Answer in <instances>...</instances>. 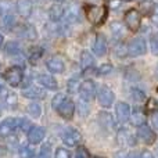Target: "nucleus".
Segmentation results:
<instances>
[{
    "mask_svg": "<svg viewBox=\"0 0 158 158\" xmlns=\"http://www.w3.org/2000/svg\"><path fill=\"white\" fill-rule=\"evenodd\" d=\"M52 106L56 111L60 114V117H63L64 119H72L75 114V104L71 98H68L64 94H56L53 97Z\"/></svg>",
    "mask_w": 158,
    "mask_h": 158,
    "instance_id": "nucleus-1",
    "label": "nucleus"
},
{
    "mask_svg": "<svg viewBox=\"0 0 158 158\" xmlns=\"http://www.w3.org/2000/svg\"><path fill=\"white\" fill-rule=\"evenodd\" d=\"M85 14L89 22H92L93 25H101L107 18L108 8L106 6H86Z\"/></svg>",
    "mask_w": 158,
    "mask_h": 158,
    "instance_id": "nucleus-2",
    "label": "nucleus"
},
{
    "mask_svg": "<svg viewBox=\"0 0 158 158\" xmlns=\"http://www.w3.org/2000/svg\"><path fill=\"white\" fill-rule=\"evenodd\" d=\"M17 129H21V118H7L0 123V136L7 137Z\"/></svg>",
    "mask_w": 158,
    "mask_h": 158,
    "instance_id": "nucleus-3",
    "label": "nucleus"
},
{
    "mask_svg": "<svg viewBox=\"0 0 158 158\" xmlns=\"http://www.w3.org/2000/svg\"><path fill=\"white\" fill-rule=\"evenodd\" d=\"M22 79H24V72L19 67H11L4 72V81L13 87L19 86Z\"/></svg>",
    "mask_w": 158,
    "mask_h": 158,
    "instance_id": "nucleus-4",
    "label": "nucleus"
},
{
    "mask_svg": "<svg viewBox=\"0 0 158 158\" xmlns=\"http://www.w3.org/2000/svg\"><path fill=\"white\" fill-rule=\"evenodd\" d=\"M125 24H126V27H128V29L133 31V32L139 31L140 24H142V14H140L136 8H132V10L126 11Z\"/></svg>",
    "mask_w": 158,
    "mask_h": 158,
    "instance_id": "nucleus-5",
    "label": "nucleus"
},
{
    "mask_svg": "<svg viewBox=\"0 0 158 158\" xmlns=\"http://www.w3.org/2000/svg\"><path fill=\"white\" fill-rule=\"evenodd\" d=\"M147 52V44L143 38H136L128 44V54L137 57V56H143Z\"/></svg>",
    "mask_w": 158,
    "mask_h": 158,
    "instance_id": "nucleus-6",
    "label": "nucleus"
},
{
    "mask_svg": "<svg viewBox=\"0 0 158 158\" xmlns=\"http://www.w3.org/2000/svg\"><path fill=\"white\" fill-rule=\"evenodd\" d=\"M63 142L65 146L68 147H75L79 143L82 142V135L79 133L77 129L74 128H68L67 131H64L63 133Z\"/></svg>",
    "mask_w": 158,
    "mask_h": 158,
    "instance_id": "nucleus-7",
    "label": "nucleus"
},
{
    "mask_svg": "<svg viewBox=\"0 0 158 158\" xmlns=\"http://www.w3.org/2000/svg\"><path fill=\"white\" fill-rule=\"evenodd\" d=\"M79 93H81L82 100L90 101L96 96V85H94V82L90 81V79L83 81L81 83V87H79Z\"/></svg>",
    "mask_w": 158,
    "mask_h": 158,
    "instance_id": "nucleus-8",
    "label": "nucleus"
},
{
    "mask_svg": "<svg viewBox=\"0 0 158 158\" xmlns=\"http://www.w3.org/2000/svg\"><path fill=\"white\" fill-rule=\"evenodd\" d=\"M114 92L107 86L100 87V90L97 93V100L101 104V107H111L112 103H114Z\"/></svg>",
    "mask_w": 158,
    "mask_h": 158,
    "instance_id": "nucleus-9",
    "label": "nucleus"
},
{
    "mask_svg": "<svg viewBox=\"0 0 158 158\" xmlns=\"http://www.w3.org/2000/svg\"><path fill=\"white\" fill-rule=\"evenodd\" d=\"M137 137L142 142L147 143V144H153L157 139V135L154 133V131L150 126L143 125V126H139V129H137Z\"/></svg>",
    "mask_w": 158,
    "mask_h": 158,
    "instance_id": "nucleus-10",
    "label": "nucleus"
},
{
    "mask_svg": "<svg viewBox=\"0 0 158 158\" xmlns=\"http://www.w3.org/2000/svg\"><path fill=\"white\" fill-rule=\"evenodd\" d=\"M46 136V131L42 126H31V129L28 131V140L32 144H38Z\"/></svg>",
    "mask_w": 158,
    "mask_h": 158,
    "instance_id": "nucleus-11",
    "label": "nucleus"
},
{
    "mask_svg": "<svg viewBox=\"0 0 158 158\" xmlns=\"http://www.w3.org/2000/svg\"><path fill=\"white\" fill-rule=\"evenodd\" d=\"M46 67L53 74H61V72H64V69H65V64H64L63 58L57 57V56L49 58V61L46 63Z\"/></svg>",
    "mask_w": 158,
    "mask_h": 158,
    "instance_id": "nucleus-12",
    "label": "nucleus"
},
{
    "mask_svg": "<svg viewBox=\"0 0 158 158\" xmlns=\"http://www.w3.org/2000/svg\"><path fill=\"white\" fill-rule=\"evenodd\" d=\"M22 96L27 98H44L46 97V90L40 86H29L22 90Z\"/></svg>",
    "mask_w": 158,
    "mask_h": 158,
    "instance_id": "nucleus-13",
    "label": "nucleus"
},
{
    "mask_svg": "<svg viewBox=\"0 0 158 158\" xmlns=\"http://www.w3.org/2000/svg\"><path fill=\"white\" fill-rule=\"evenodd\" d=\"M115 114H117V118L119 122H125V121L129 119L131 117V107L128 106L126 103L121 101L115 106Z\"/></svg>",
    "mask_w": 158,
    "mask_h": 158,
    "instance_id": "nucleus-14",
    "label": "nucleus"
},
{
    "mask_svg": "<svg viewBox=\"0 0 158 158\" xmlns=\"http://www.w3.org/2000/svg\"><path fill=\"white\" fill-rule=\"evenodd\" d=\"M106 52H107L106 38H104L103 35H97L94 43H93V53H94L97 57H101V56L106 54Z\"/></svg>",
    "mask_w": 158,
    "mask_h": 158,
    "instance_id": "nucleus-15",
    "label": "nucleus"
},
{
    "mask_svg": "<svg viewBox=\"0 0 158 158\" xmlns=\"http://www.w3.org/2000/svg\"><path fill=\"white\" fill-rule=\"evenodd\" d=\"M15 8L19 15L24 17V18H28L32 13V3L29 0H17Z\"/></svg>",
    "mask_w": 158,
    "mask_h": 158,
    "instance_id": "nucleus-16",
    "label": "nucleus"
},
{
    "mask_svg": "<svg viewBox=\"0 0 158 158\" xmlns=\"http://www.w3.org/2000/svg\"><path fill=\"white\" fill-rule=\"evenodd\" d=\"M64 18L67 22H78L81 18V13H79V7L77 4H71L67 7V10H64Z\"/></svg>",
    "mask_w": 158,
    "mask_h": 158,
    "instance_id": "nucleus-17",
    "label": "nucleus"
},
{
    "mask_svg": "<svg viewBox=\"0 0 158 158\" xmlns=\"http://www.w3.org/2000/svg\"><path fill=\"white\" fill-rule=\"evenodd\" d=\"M15 29H17V35L21 36V38H27V39H31V40L36 39V31L31 25H25V24L18 25Z\"/></svg>",
    "mask_w": 158,
    "mask_h": 158,
    "instance_id": "nucleus-18",
    "label": "nucleus"
},
{
    "mask_svg": "<svg viewBox=\"0 0 158 158\" xmlns=\"http://www.w3.org/2000/svg\"><path fill=\"white\" fill-rule=\"evenodd\" d=\"M118 143L121 146H125V147H129V146H135V137L132 133H129L126 129H122V131L118 132Z\"/></svg>",
    "mask_w": 158,
    "mask_h": 158,
    "instance_id": "nucleus-19",
    "label": "nucleus"
},
{
    "mask_svg": "<svg viewBox=\"0 0 158 158\" xmlns=\"http://www.w3.org/2000/svg\"><path fill=\"white\" fill-rule=\"evenodd\" d=\"M38 82L44 89H49V90H57V87H58L57 81H56L52 75H39Z\"/></svg>",
    "mask_w": 158,
    "mask_h": 158,
    "instance_id": "nucleus-20",
    "label": "nucleus"
},
{
    "mask_svg": "<svg viewBox=\"0 0 158 158\" xmlns=\"http://www.w3.org/2000/svg\"><path fill=\"white\" fill-rule=\"evenodd\" d=\"M98 122H100V125L103 126L104 129H107V131H111V129L115 128V121L112 119L111 114H108V112H106V111L98 114Z\"/></svg>",
    "mask_w": 158,
    "mask_h": 158,
    "instance_id": "nucleus-21",
    "label": "nucleus"
},
{
    "mask_svg": "<svg viewBox=\"0 0 158 158\" xmlns=\"http://www.w3.org/2000/svg\"><path fill=\"white\" fill-rule=\"evenodd\" d=\"M146 121H147V118H146V114L143 111H140V110H135L131 114V122L132 125L135 126H143L146 125Z\"/></svg>",
    "mask_w": 158,
    "mask_h": 158,
    "instance_id": "nucleus-22",
    "label": "nucleus"
},
{
    "mask_svg": "<svg viewBox=\"0 0 158 158\" xmlns=\"http://www.w3.org/2000/svg\"><path fill=\"white\" fill-rule=\"evenodd\" d=\"M93 64H94V60H93V56L90 54L89 52H82L81 54V65L85 71H87L89 68H92Z\"/></svg>",
    "mask_w": 158,
    "mask_h": 158,
    "instance_id": "nucleus-23",
    "label": "nucleus"
},
{
    "mask_svg": "<svg viewBox=\"0 0 158 158\" xmlns=\"http://www.w3.org/2000/svg\"><path fill=\"white\" fill-rule=\"evenodd\" d=\"M49 15L52 21H60L64 17V8L60 4H54L52 8L49 10Z\"/></svg>",
    "mask_w": 158,
    "mask_h": 158,
    "instance_id": "nucleus-24",
    "label": "nucleus"
},
{
    "mask_svg": "<svg viewBox=\"0 0 158 158\" xmlns=\"http://www.w3.org/2000/svg\"><path fill=\"white\" fill-rule=\"evenodd\" d=\"M11 10H13V3L10 0H0V15H8Z\"/></svg>",
    "mask_w": 158,
    "mask_h": 158,
    "instance_id": "nucleus-25",
    "label": "nucleus"
},
{
    "mask_svg": "<svg viewBox=\"0 0 158 158\" xmlns=\"http://www.w3.org/2000/svg\"><path fill=\"white\" fill-rule=\"evenodd\" d=\"M4 49H6V53H7V54H11V56L19 54V52H21L19 44L17 43V42H8V43L6 44Z\"/></svg>",
    "mask_w": 158,
    "mask_h": 158,
    "instance_id": "nucleus-26",
    "label": "nucleus"
},
{
    "mask_svg": "<svg viewBox=\"0 0 158 158\" xmlns=\"http://www.w3.org/2000/svg\"><path fill=\"white\" fill-rule=\"evenodd\" d=\"M28 112H29V115H32L33 118H39L42 114V107L39 103H31L29 106H28Z\"/></svg>",
    "mask_w": 158,
    "mask_h": 158,
    "instance_id": "nucleus-27",
    "label": "nucleus"
},
{
    "mask_svg": "<svg viewBox=\"0 0 158 158\" xmlns=\"http://www.w3.org/2000/svg\"><path fill=\"white\" fill-rule=\"evenodd\" d=\"M131 96H132V98H133L136 103H143V101L146 100L144 92H142L140 89H132L131 90Z\"/></svg>",
    "mask_w": 158,
    "mask_h": 158,
    "instance_id": "nucleus-28",
    "label": "nucleus"
},
{
    "mask_svg": "<svg viewBox=\"0 0 158 158\" xmlns=\"http://www.w3.org/2000/svg\"><path fill=\"white\" fill-rule=\"evenodd\" d=\"M36 158H52V146H50L49 143L43 144Z\"/></svg>",
    "mask_w": 158,
    "mask_h": 158,
    "instance_id": "nucleus-29",
    "label": "nucleus"
},
{
    "mask_svg": "<svg viewBox=\"0 0 158 158\" xmlns=\"http://www.w3.org/2000/svg\"><path fill=\"white\" fill-rule=\"evenodd\" d=\"M19 157L21 158H33L35 157V151H33V148L28 147V146H24V147L19 150Z\"/></svg>",
    "mask_w": 158,
    "mask_h": 158,
    "instance_id": "nucleus-30",
    "label": "nucleus"
},
{
    "mask_svg": "<svg viewBox=\"0 0 158 158\" xmlns=\"http://www.w3.org/2000/svg\"><path fill=\"white\" fill-rule=\"evenodd\" d=\"M81 87V82H79L78 78H72L71 81L68 82V92L69 93H77Z\"/></svg>",
    "mask_w": 158,
    "mask_h": 158,
    "instance_id": "nucleus-31",
    "label": "nucleus"
},
{
    "mask_svg": "<svg viewBox=\"0 0 158 158\" xmlns=\"http://www.w3.org/2000/svg\"><path fill=\"white\" fill-rule=\"evenodd\" d=\"M150 46H151V53H153V54H156V56H158V33L151 35Z\"/></svg>",
    "mask_w": 158,
    "mask_h": 158,
    "instance_id": "nucleus-32",
    "label": "nucleus"
},
{
    "mask_svg": "<svg viewBox=\"0 0 158 158\" xmlns=\"http://www.w3.org/2000/svg\"><path fill=\"white\" fill-rule=\"evenodd\" d=\"M4 104L7 107H14L17 104V96L14 93H7V96L4 98Z\"/></svg>",
    "mask_w": 158,
    "mask_h": 158,
    "instance_id": "nucleus-33",
    "label": "nucleus"
},
{
    "mask_svg": "<svg viewBox=\"0 0 158 158\" xmlns=\"http://www.w3.org/2000/svg\"><path fill=\"white\" fill-rule=\"evenodd\" d=\"M111 71H112V65H111V64H103V65H101L96 72H97L98 75H107V74H110Z\"/></svg>",
    "mask_w": 158,
    "mask_h": 158,
    "instance_id": "nucleus-34",
    "label": "nucleus"
},
{
    "mask_svg": "<svg viewBox=\"0 0 158 158\" xmlns=\"http://www.w3.org/2000/svg\"><path fill=\"white\" fill-rule=\"evenodd\" d=\"M54 158H71V154H69L68 150L60 147V148H57V151H56Z\"/></svg>",
    "mask_w": 158,
    "mask_h": 158,
    "instance_id": "nucleus-35",
    "label": "nucleus"
},
{
    "mask_svg": "<svg viewBox=\"0 0 158 158\" xmlns=\"http://www.w3.org/2000/svg\"><path fill=\"white\" fill-rule=\"evenodd\" d=\"M75 158H90L89 151L85 147H78L77 153H75Z\"/></svg>",
    "mask_w": 158,
    "mask_h": 158,
    "instance_id": "nucleus-36",
    "label": "nucleus"
},
{
    "mask_svg": "<svg viewBox=\"0 0 158 158\" xmlns=\"http://www.w3.org/2000/svg\"><path fill=\"white\" fill-rule=\"evenodd\" d=\"M14 24V18L11 14H8V15H4L2 19V25H4L6 28H11V25Z\"/></svg>",
    "mask_w": 158,
    "mask_h": 158,
    "instance_id": "nucleus-37",
    "label": "nucleus"
},
{
    "mask_svg": "<svg viewBox=\"0 0 158 158\" xmlns=\"http://www.w3.org/2000/svg\"><path fill=\"white\" fill-rule=\"evenodd\" d=\"M79 112H81V115H86L87 112H89V106H87V101L82 100L79 101Z\"/></svg>",
    "mask_w": 158,
    "mask_h": 158,
    "instance_id": "nucleus-38",
    "label": "nucleus"
},
{
    "mask_svg": "<svg viewBox=\"0 0 158 158\" xmlns=\"http://www.w3.org/2000/svg\"><path fill=\"white\" fill-rule=\"evenodd\" d=\"M151 21H153V24L156 25V27H158V4L153 8V13H151Z\"/></svg>",
    "mask_w": 158,
    "mask_h": 158,
    "instance_id": "nucleus-39",
    "label": "nucleus"
},
{
    "mask_svg": "<svg viewBox=\"0 0 158 158\" xmlns=\"http://www.w3.org/2000/svg\"><path fill=\"white\" fill-rule=\"evenodd\" d=\"M40 56H42V50H40V49H36L35 52L31 54V61H32V64H35V61L38 60Z\"/></svg>",
    "mask_w": 158,
    "mask_h": 158,
    "instance_id": "nucleus-40",
    "label": "nucleus"
},
{
    "mask_svg": "<svg viewBox=\"0 0 158 158\" xmlns=\"http://www.w3.org/2000/svg\"><path fill=\"white\" fill-rule=\"evenodd\" d=\"M151 122H153V126L156 129H158V111H156L153 114V117H151Z\"/></svg>",
    "mask_w": 158,
    "mask_h": 158,
    "instance_id": "nucleus-41",
    "label": "nucleus"
},
{
    "mask_svg": "<svg viewBox=\"0 0 158 158\" xmlns=\"http://www.w3.org/2000/svg\"><path fill=\"white\" fill-rule=\"evenodd\" d=\"M140 158H154V157L150 151H143V153L140 154Z\"/></svg>",
    "mask_w": 158,
    "mask_h": 158,
    "instance_id": "nucleus-42",
    "label": "nucleus"
},
{
    "mask_svg": "<svg viewBox=\"0 0 158 158\" xmlns=\"http://www.w3.org/2000/svg\"><path fill=\"white\" fill-rule=\"evenodd\" d=\"M156 107H157V101L156 100H150V101H148V107H147L148 110H156Z\"/></svg>",
    "mask_w": 158,
    "mask_h": 158,
    "instance_id": "nucleus-43",
    "label": "nucleus"
},
{
    "mask_svg": "<svg viewBox=\"0 0 158 158\" xmlns=\"http://www.w3.org/2000/svg\"><path fill=\"white\" fill-rule=\"evenodd\" d=\"M2 46H3V36H2V33H0V49H2Z\"/></svg>",
    "mask_w": 158,
    "mask_h": 158,
    "instance_id": "nucleus-44",
    "label": "nucleus"
},
{
    "mask_svg": "<svg viewBox=\"0 0 158 158\" xmlns=\"http://www.w3.org/2000/svg\"><path fill=\"white\" fill-rule=\"evenodd\" d=\"M54 2H57V3H61V2H64V0H54Z\"/></svg>",
    "mask_w": 158,
    "mask_h": 158,
    "instance_id": "nucleus-45",
    "label": "nucleus"
},
{
    "mask_svg": "<svg viewBox=\"0 0 158 158\" xmlns=\"http://www.w3.org/2000/svg\"><path fill=\"white\" fill-rule=\"evenodd\" d=\"M2 90H3V86H2V83H0V92H2Z\"/></svg>",
    "mask_w": 158,
    "mask_h": 158,
    "instance_id": "nucleus-46",
    "label": "nucleus"
},
{
    "mask_svg": "<svg viewBox=\"0 0 158 158\" xmlns=\"http://www.w3.org/2000/svg\"><path fill=\"white\" fill-rule=\"evenodd\" d=\"M94 158H100V157H94Z\"/></svg>",
    "mask_w": 158,
    "mask_h": 158,
    "instance_id": "nucleus-47",
    "label": "nucleus"
},
{
    "mask_svg": "<svg viewBox=\"0 0 158 158\" xmlns=\"http://www.w3.org/2000/svg\"><path fill=\"white\" fill-rule=\"evenodd\" d=\"M125 2H128V0H125Z\"/></svg>",
    "mask_w": 158,
    "mask_h": 158,
    "instance_id": "nucleus-48",
    "label": "nucleus"
}]
</instances>
